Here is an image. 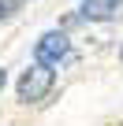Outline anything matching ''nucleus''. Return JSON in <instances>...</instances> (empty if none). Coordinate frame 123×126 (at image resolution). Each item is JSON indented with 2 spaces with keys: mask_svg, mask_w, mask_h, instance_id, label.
Segmentation results:
<instances>
[{
  "mask_svg": "<svg viewBox=\"0 0 123 126\" xmlns=\"http://www.w3.org/2000/svg\"><path fill=\"white\" fill-rule=\"evenodd\" d=\"M119 59H123V48H119Z\"/></svg>",
  "mask_w": 123,
  "mask_h": 126,
  "instance_id": "nucleus-6",
  "label": "nucleus"
},
{
  "mask_svg": "<svg viewBox=\"0 0 123 126\" xmlns=\"http://www.w3.org/2000/svg\"><path fill=\"white\" fill-rule=\"evenodd\" d=\"M0 85H4V71H0Z\"/></svg>",
  "mask_w": 123,
  "mask_h": 126,
  "instance_id": "nucleus-5",
  "label": "nucleus"
},
{
  "mask_svg": "<svg viewBox=\"0 0 123 126\" xmlns=\"http://www.w3.org/2000/svg\"><path fill=\"white\" fill-rule=\"evenodd\" d=\"M49 89H52V71L45 67V63H34L30 71H23V78H19V100H23V104L45 100Z\"/></svg>",
  "mask_w": 123,
  "mask_h": 126,
  "instance_id": "nucleus-1",
  "label": "nucleus"
},
{
  "mask_svg": "<svg viewBox=\"0 0 123 126\" xmlns=\"http://www.w3.org/2000/svg\"><path fill=\"white\" fill-rule=\"evenodd\" d=\"M15 4H19V0H11V4H4V0H0V19H4V15H8V11L15 8Z\"/></svg>",
  "mask_w": 123,
  "mask_h": 126,
  "instance_id": "nucleus-4",
  "label": "nucleus"
},
{
  "mask_svg": "<svg viewBox=\"0 0 123 126\" xmlns=\"http://www.w3.org/2000/svg\"><path fill=\"white\" fill-rule=\"evenodd\" d=\"M123 11V0H82L78 15L90 19V22H108V19H119Z\"/></svg>",
  "mask_w": 123,
  "mask_h": 126,
  "instance_id": "nucleus-3",
  "label": "nucleus"
},
{
  "mask_svg": "<svg viewBox=\"0 0 123 126\" xmlns=\"http://www.w3.org/2000/svg\"><path fill=\"white\" fill-rule=\"evenodd\" d=\"M67 52H71V45H67L64 30H49V33H41V37H37V48H34L37 63H45V67H56L60 59H67Z\"/></svg>",
  "mask_w": 123,
  "mask_h": 126,
  "instance_id": "nucleus-2",
  "label": "nucleus"
}]
</instances>
